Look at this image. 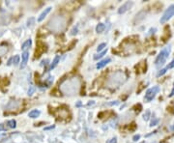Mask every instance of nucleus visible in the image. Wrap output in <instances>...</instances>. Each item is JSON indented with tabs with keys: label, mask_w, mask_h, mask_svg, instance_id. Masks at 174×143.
I'll use <instances>...</instances> for the list:
<instances>
[{
	"label": "nucleus",
	"mask_w": 174,
	"mask_h": 143,
	"mask_svg": "<svg viewBox=\"0 0 174 143\" xmlns=\"http://www.w3.org/2000/svg\"><path fill=\"white\" fill-rule=\"evenodd\" d=\"M35 90H36L35 86L31 85V86L29 87V90H28V96H32L33 94H34V92H35Z\"/></svg>",
	"instance_id": "24"
},
{
	"label": "nucleus",
	"mask_w": 174,
	"mask_h": 143,
	"mask_svg": "<svg viewBox=\"0 0 174 143\" xmlns=\"http://www.w3.org/2000/svg\"><path fill=\"white\" fill-rule=\"evenodd\" d=\"M76 33H77V27H74V29L71 32V35H76Z\"/></svg>",
	"instance_id": "34"
},
{
	"label": "nucleus",
	"mask_w": 174,
	"mask_h": 143,
	"mask_svg": "<svg viewBox=\"0 0 174 143\" xmlns=\"http://www.w3.org/2000/svg\"><path fill=\"white\" fill-rule=\"evenodd\" d=\"M134 5V3L132 2V1H128V2H126V3H124L123 5L121 6L119 8V10H118V14H124V13H126V12L128 11L129 9H130L132 6Z\"/></svg>",
	"instance_id": "9"
},
{
	"label": "nucleus",
	"mask_w": 174,
	"mask_h": 143,
	"mask_svg": "<svg viewBox=\"0 0 174 143\" xmlns=\"http://www.w3.org/2000/svg\"><path fill=\"white\" fill-rule=\"evenodd\" d=\"M55 126L54 125H52V126H49V127H46L45 128V131H49V130H52V129H54Z\"/></svg>",
	"instance_id": "35"
},
{
	"label": "nucleus",
	"mask_w": 174,
	"mask_h": 143,
	"mask_svg": "<svg viewBox=\"0 0 174 143\" xmlns=\"http://www.w3.org/2000/svg\"><path fill=\"white\" fill-rule=\"evenodd\" d=\"M174 16V5L169 6V8L164 12V14L163 15V17H161V23H164L165 21H167L169 18Z\"/></svg>",
	"instance_id": "6"
},
{
	"label": "nucleus",
	"mask_w": 174,
	"mask_h": 143,
	"mask_svg": "<svg viewBox=\"0 0 174 143\" xmlns=\"http://www.w3.org/2000/svg\"><path fill=\"white\" fill-rule=\"evenodd\" d=\"M31 44H32V41L29 39V40H27L25 43H23L21 45V50H23V51H26V50H27L28 47H30L31 46Z\"/></svg>",
	"instance_id": "18"
},
{
	"label": "nucleus",
	"mask_w": 174,
	"mask_h": 143,
	"mask_svg": "<svg viewBox=\"0 0 174 143\" xmlns=\"http://www.w3.org/2000/svg\"><path fill=\"white\" fill-rule=\"evenodd\" d=\"M19 102H17V101H11L9 104H8V105L6 106V108H7V110H12V109H16V108H18L19 107Z\"/></svg>",
	"instance_id": "11"
},
{
	"label": "nucleus",
	"mask_w": 174,
	"mask_h": 143,
	"mask_svg": "<svg viewBox=\"0 0 174 143\" xmlns=\"http://www.w3.org/2000/svg\"><path fill=\"white\" fill-rule=\"evenodd\" d=\"M8 50H9V47H8V44H6V43L0 44V56L5 55L8 52Z\"/></svg>",
	"instance_id": "14"
},
{
	"label": "nucleus",
	"mask_w": 174,
	"mask_h": 143,
	"mask_svg": "<svg viewBox=\"0 0 174 143\" xmlns=\"http://www.w3.org/2000/svg\"><path fill=\"white\" fill-rule=\"evenodd\" d=\"M1 131H5V127H4L3 124H0V132Z\"/></svg>",
	"instance_id": "36"
},
{
	"label": "nucleus",
	"mask_w": 174,
	"mask_h": 143,
	"mask_svg": "<svg viewBox=\"0 0 174 143\" xmlns=\"http://www.w3.org/2000/svg\"><path fill=\"white\" fill-rule=\"evenodd\" d=\"M104 29H105V25L103 23H99L98 25H97V27H96V31L98 33H102Z\"/></svg>",
	"instance_id": "20"
},
{
	"label": "nucleus",
	"mask_w": 174,
	"mask_h": 143,
	"mask_svg": "<svg viewBox=\"0 0 174 143\" xmlns=\"http://www.w3.org/2000/svg\"><path fill=\"white\" fill-rule=\"evenodd\" d=\"M53 114L57 117V119H62V118L66 119L69 116V110L67 107L64 106V108L61 107V108H58L56 111H53Z\"/></svg>",
	"instance_id": "7"
},
{
	"label": "nucleus",
	"mask_w": 174,
	"mask_h": 143,
	"mask_svg": "<svg viewBox=\"0 0 174 143\" xmlns=\"http://www.w3.org/2000/svg\"><path fill=\"white\" fill-rule=\"evenodd\" d=\"M159 120L158 118H155L154 120H152V122H151V124H150V127H153V126H156V125H158V123H159Z\"/></svg>",
	"instance_id": "27"
},
{
	"label": "nucleus",
	"mask_w": 174,
	"mask_h": 143,
	"mask_svg": "<svg viewBox=\"0 0 174 143\" xmlns=\"http://www.w3.org/2000/svg\"><path fill=\"white\" fill-rule=\"evenodd\" d=\"M8 84H9V80L7 79V77H0V89L6 87Z\"/></svg>",
	"instance_id": "17"
},
{
	"label": "nucleus",
	"mask_w": 174,
	"mask_h": 143,
	"mask_svg": "<svg viewBox=\"0 0 174 143\" xmlns=\"http://www.w3.org/2000/svg\"><path fill=\"white\" fill-rule=\"evenodd\" d=\"M80 105H81V103H77L76 104V106H80Z\"/></svg>",
	"instance_id": "41"
},
{
	"label": "nucleus",
	"mask_w": 174,
	"mask_h": 143,
	"mask_svg": "<svg viewBox=\"0 0 174 143\" xmlns=\"http://www.w3.org/2000/svg\"><path fill=\"white\" fill-rule=\"evenodd\" d=\"M0 63H1V60H0Z\"/></svg>",
	"instance_id": "44"
},
{
	"label": "nucleus",
	"mask_w": 174,
	"mask_h": 143,
	"mask_svg": "<svg viewBox=\"0 0 174 143\" xmlns=\"http://www.w3.org/2000/svg\"><path fill=\"white\" fill-rule=\"evenodd\" d=\"M140 143H146L145 141H142V142H140Z\"/></svg>",
	"instance_id": "42"
},
{
	"label": "nucleus",
	"mask_w": 174,
	"mask_h": 143,
	"mask_svg": "<svg viewBox=\"0 0 174 143\" xmlns=\"http://www.w3.org/2000/svg\"><path fill=\"white\" fill-rule=\"evenodd\" d=\"M166 71H167V70H166V68H165V69H162V70H161V71L158 73V76H159V77L163 76V75H164V74L166 73Z\"/></svg>",
	"instance_id": "28"
},
{
	"label": "nucleus",
	"mask_w": 174,
	"mask_h": 143,
	"mask_svg": "<svg viewBox=\"0 0 174 143\" xmlns=\"http://www.w3.org/2000/svg\"><path fill=\"white\" fill-rule=\"evenodd\" d=\"M28 57H29V52L27 50L26 51H23L22 53V61H21V64H20V69H24L26 64H27V61H28Z\"/></svg>",
	"instance_id": "10"
},
{
	"label": "nucleus",
	"mask_w": 174,
	"mask_h": 143,
	"mask_svg": "<svg viewBox=\"0 0 174 143\" xmlns=\"http://www.w3.org/2000/svg\"><path fill=\"white\" fill-rule=\"evenodd\" d=\"M159 91H160L159 86H154V87H152V88L148 89L146 94H145V101H146V102H150V101H152V100L155 98V96L158 94Z\"/></svg>",
	"instance_id": "5"
},
{
	"label": "nucleus",
	"mask_w": 174,
	"mask_h": 143,
	"mask_svg": "<svg viewBox=\"0 0 174 143\" xmlns=\"http://www.w3.org/2000/svg\"><path fill=\"white\" fill-rule=\"evenodd\" d=\"M12 62H13V58H11V59H9V61H8V63H7V65L8 66H10L12 64Z\"/></svg>",
	"instance_id": "39"
},
{
	"label": "nucleus",
	"mask_w": 174,
	"mask_h": 143,
	"mask_svg": "<svg viewBox=\"0 0 174 143\" xmlns=\"http://www.w3.org/2000/svg\"><path fill=\"white\" fill-rule=\"evenodd\" d=\"M169 52H170V47L168 46V47L163 49L159 53V55L157 56V58H156V60H155V64H156L157 68H160V67L163 66V64L165 63V61H166V59H167V57H168L169 55Z\"/></svg>",
	"instance_id": "4"
},
{
	"label": "nucleus",
	"mask_w": 174,
	"mask_h": 143,
	"mask_svg": "<svg viewBox=\"0 0 174 143\" xmlns=\"http://www.w3.org/2000/svg\"><path fill=\"white\" fill-rule=\"evenodd\" d=\"M172 130H173V131H174V126H173V127H172Z\"/></svg>",
	"instance_id": "43"
},
{
	"label": "nucleus",
	"mask_w": 174,
	"mask_h": 143,
	"mask_svg": "<svg viewBox=\"0 0 174 143\" xmlns=\"http://www.w3.org/2000/svg\"><path fill=\"white\" fill-rule=\"evenodd\" d=\"M7 125H8V127H9V128H11V129H15V128H16V120L12 119V120H10V121H8Z\"/></svg>",
	"instance_id": "21"
},
{
	"label": "nucleus",
	"mask_w": 174,
	"mask_h": 143,
	"mask_svg": "<svg viewBox=\"0 0 174 143\" xmlns=\"http://www.w3.org/2000/svg\"><path fill=\"white\" fill-rule=\"evenodd\" d=\"M155 31H156V28H153V29H150V31H149V35H150V34H152V33H154V32H155Z\"/></svg>",
	"instance_id": "37"
},
{
	"label": "nucleus",
	"mask_w": 174,
	"mask_h": 143,
	"mask_svg": "<svg viewBox=\"0 0 174 143\" xmlns=\"http://www.w3.org/2000/svg\"><path fill=\"white\" fill-rule=\"evenodd\" d=\"M59 61H60V56L59 55H56V56H55V58H54V60L52 61V63L50 64V67H49V71H51L52 69H54L55 67L57 66V64L59 63Z\"/></svg>",
	"instance_id": "16"
},
{
	"label": "nucleus",
	"mask_w": 174,
	"mask_h": 143,
	"mask_svg": "<svg viewBox=\"0 0 174 143\" xmlns=\"http://www.w3.org/2000/svg\"><path fill=\"white\" fill-rule=\"evenodd\" d=\"M106 105H119V102L118 101H115V102H111V103H107V104H105Z\"/></svg>",
	"instance_id": "31"
},
{
	"label": "nucleus",
	"mask_w": 174,
	"mask_h": 143,
	"mask_svg": "<svg viewBox=\"0 0 174 143\" xmlns=\"http://www.w3.org/2000/svg\"><path fill=\"white\" fill-rule=\"evenodd\" d=\"M150 115H151V111H150V110H146L145 113H144V115H143V119H144L145 121H148L149 118H150Z\"/></svg>",
	"instance_id": "23"
},
{
	"label": "nucleus",
	"mask_w": 174,
	"mask_h": 143,
	"mask_svg": "<svg viewBox=\"0 0 174 143\" xmlns=\"http://www.w3.org/2000/svg\"><path fill=\"white\" fill-rule=\"evenodd\" d=\"M19 56L18 55H16L15 57H13V63H14V65H17L18 63H19Z\"/></svg>",
	"instance_id": "25"
},
{
	"label": "nucleus",
	"mask_w": 174,
	"mask_h": 143,
	"mask_svg": "<svg viewBox=\"0 0 174 143\" xmlns=\"http://www.w3.org/2000/svg\"><path fill=\"white\" fill-rule=\"evenodd\" d=\"M80 84H81L80 78L78 77H74L63 80L60 83L59 89L63 94L72 96V95H76L78 93L80 89Z\"/></svg>",
	"instance_id": "1"
},
{
	"label": "nucleus",
	"mask_w": 174,
	"mask_h": 143,
	"mask_svg": "<svg viewBox=\"0 0 174 143\" xmlns=\"http://www.w3.org/2000/svg\"><path fill=\"white\" fill-rule=\"evenodd\" d=\"M46 50H47V45L42 42H38L37 49H36V51H35V58H37V59L40 58L41 55L43 54Z\"/></svg>",
	"instance_id": "8"
},
{
	"label": "nucleus",
	"mask_w": 174,
	"mask_h": 143,
	"mask_svg": "<svg viewBox=\"0 0 174 143\" xmlns=\"http://www.w3.org/2000/svg\"><path fill=\"white\" fill-rule=\"evenodd\" d=\"M50 10H51V7H48L47 9H45V11H44L43 13L40 15V17H38V21L41 22L42 20H44V18L47 17V15L50 12Z\"/></svg>",
	"instance_id": "15"
},
{
	"label": "nucleus",
	"mask_w": 174,
	"mask_h": 143,
	"mask_svg": "<svg viewBox=\"0 0 174 143\" xmlns=\"http://www.w3.org/2000/svg\"><path fill=\"white\" fill-rule=\"evenodd\" d=\"M174 96V86H173V89H172V91H171V93L169 94V97H173Z\"/></svg>",
	"instance_id": "40"
},
{
	"label": "nucleus",
	"mask_w": 174,
	"mask_h": 143,
	"mask_svg": "<svg viewBox=\"0 0 174 143\" xmlns=\"http://www.w3.org/2000/svg\"><path fill=\"white\" fill-rule=\"evenodd\" d=\"M48 62H49V60H48V59L44 60L43 62H42V65H47V64H48Z\"/></svg>",
	"instance_id": "38"
},
{
	"label": "nucleus",
	"mask_w": 174,
	"mask_h": 143,
	"mask_svg": "<svg viewBox=\"0 0 174 143\" xmlns=\"http://www.w3.org/2000/svg\"><path fill=\"white\" fill-rule=\"evenodd\" d=\"M106 51H107V50H103V51H102L101 53H99V54L95 55V56H94V59H95V60H98V59H100V58H102L103 55L106 53Z\"/></svg>",
	"instance_id": "22"
},
{
	"label": "nucleus",
	"mask_w": 174,
	"mask_h": 143,
	"mask_svg": "<svg viewBox=\"0 0 174 143\" xmlns=\"http://www.w3.org/2000/svg\"><path fill=\"white\" fill-rule=\"evenodd\" d=\"M105 45L106 44H104V43H103V44H99V46L97 47V51H102V50L105 47Z\"/></svg>",
	"instance_id": "26"
},
{
	"label": "nucleus",
	"mask_w": 174,
	"mask_h": 143,
	"mask_svg": "<svg viewBox=\"0 0 174 143\" xmlns=\"http://www.w3.org/2000/svg\"><path fill=\"white\" fill-rule=\"evenodd\" d=\"M172 68H174V59L170 63H169L168 65H167V67H166V70H168V69H172Z\"/></svg>",
	"instance_id": "30"
},
{
	"label": "nucleus",
	"mask_w": 174,
	"mask_h": 143,
	"mask_svg": "<svg viewBox=\"0 0 174 143\" xmlns=\"http://www.w3.org/2000/svg\"><path fill=\"white\" fill-rule=\"evenodd\" d=\"M39 115H40V111L37 109L31 110V111L29 112V117H30V118H37Z\"/></svg>",
	"instance_id": "19"
},
{
	"label": "nucleus",
	"mask_w": 174,
	"mask_h": 143,
	"mask_svg": "<svg viewBox=\"0 0 174 143\" xmlns=\"http://www.w3.org/2000/svg\"><path fill=\"white\" fill-rule=\"evenodd\" d=\"M34 20H35L34 17H30V18L28 19V26H32L33 23H34Z\"/></svg>",
	"instance_id": "29"
},
{
	"label": "nucleus",
	"mask_w": 174,
	"mask_h": 143,
	"mask_svg": "<svg viewBox=\"0 0 174 143\" xmlns=\"http://www.w3.org/2000/svg\"><path fill=\"white\" fill-rule=\"evenodd\" d=\"M106 143H117V138H116V137L111 138V139L107 140V141H106Z\"/></svg>",
	"instance_id": "32"
},
{
	"label": "nucleus",
	"mask_w": 174,
	"mask_h": 143,
	"mask_svg": "<svg viewBox=\"0 0 174 143\" xmlns=\"http://www.w3.org/2000/svg\"><path fill=\"white\" fill-rule=\"evenodd\" d=\"M126 79H127V77L125 76V74L122 71H117L113 73L108 77L106 84H107V86L109 88H117L121 84H123L125 82Z\"/></svg>",
	"instance_id": "3"
},
{
	"label": "nucleus",
	"mask_w": 174,
	"mask_h": 143,
	"mask_svg": "<svg viewBox=\"0 0 174 143\" xmlns=\"http://www.w3.org/2000/svg\"><path fill=\"white\" fill-rule=\"evenodd\" d=\"M110 61H111V59H110L109 57H107V58H105V59H103V60H102V61H100L98 64H97V69L100 70V69H102L103 67H105Z\"/></svg>",
	"instance_id": "12"
},
{
	"label": "nucleus",
	"mask_w": 174,
	"mask_h": 143,
	"mask_svg": "<svg viewBox=\"0 0 174 143\" xmlns=\"http://www.w3.org/2000/svg\"><path fill=\"white\" fill-rule=\"evenodd\" d=\"M67 20L63 16H55L48 23L49 28L55 33H60L66 28Z\"/></svg>",
	"instance_id": "2"
},
{
	"label": "nucleus",
	"mask_w": 174,
	"mask_h": 143,
	"mask_svg": "<svg viewBox=\"0 0 174 143\" xmlns=\"http://www.w3.org/2000/svg\"><path fill=\"white\" fill-rule=\"evenodd\" d=\"M139 138H140V135H139V134H136V135H135V136L133 137V140H134V141H137V140H139Z\"/></svg>",
	"instance_id": "33"
},
{
	"label": "nucleus",
	"mask_w": 174,
	"mask_h": 143,
	"mask_svg": "<svg viewBox=\"0 0 174 143\" xmlns=\"http://www.w3.org/2000/svg\"><path fill=\"white\" fill-rule=\"evenodd\" d=\"M145 16H146V12H145V11H140L139 13H138V14H137V15H136V18H135V23L143 20V19L145 18Z\"/></svg>",
	"instance_id": "13"
}]
</instances>
